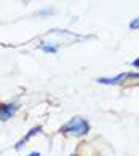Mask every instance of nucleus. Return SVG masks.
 <instances>
[{
  "mask_svg": "<svg viewBox=\"0 0 139 156\" xmlns=\"http://www.w3.org/2000/svg\"><path fill=\"white\" fill-rule=\"evenodd\" d=\"M61 132L72 134V136H75V137L86 136V134L90 132V123L82 116H74L61 127Z\"/></svg>",
  "mask_w": 139,
  "mask_h": 156,
  "instance_id": "f257e3e1",
  "label": "nucleus"
},
{
  "mask_svg": "<svg viewBox=\"0 0 139 156\" xmlns=\"http://www.w3.org/2000/svg\"><path fill=\"white\" fill-rule=\"evenodd\" d=\"M18 108V104H2L0 105V121H8V119L15 115Z\"/></svg>",
  "mask_w": 139,
  "mask_h": 156,
  "instance_id": "f03ea898",
  "label": "nucleus"
},
{
  "mask_svg": "<svg viewBox=\"0 0 139 156\" xmlns=\"http://www.w3.org/2000/svg\"><path fill=\"white\" fill-rule=\"evenodd\" d=\"M128 78H130V72H123V73L112 76V78H96L94 81L99 83V84H120L122 81L128 80Z\"/></svg>",
  "mask_w": 139,
  "mask_h": 156,
  "instance_id": "7ed1b4c3",
  "label": "nucleus"
},
{
  "mask_svg": "<svg viewBox=\"0 0 139 156\" xmlns=\"http://www.w3.org/2000/svg\"><path fill=\"white\" fill-rule=\"evenodd\" d=\"M40 131H42V126H37V127H32V129H31L29 132H27V136H26L24 139H21V140L18 142V144H16V147H15V148H16V150H21V148H23V145L26 144V142L29 140V139H32L34 136H37V134H38Z\"/></svg>",
  "mask_w": 139,
  "mask_h": 156,
  "instance_id": "20e7f679",
  "label": "nucleus"
},
{
  "mask_svg": "<svg viewBox=\"0 0 139 156\" xmlns=\"http://www.w3.org/2000/svg\"><path fill=\"white\" fill-rule=\"evenodd\" d=\"M38 49H42L43 53L54 54V53H58L59 46H58V45H53V43H42V45H38Z\"/></svg>",
  "mask_w": 139,
  "mask_h": 156,
  "instance_id": "39448f33",
  "label": "nucleus"
},
{
  "mask_svg": "<svg viewBox=\"0 0 139 156\" xmlns=\"http://www.w3.org/2000/svg\"><path fill=\"white\" fill-rule=\"evenodd\" d=\"M130 29H131V30H137V29H139V16L134 18V19L130 23Z\"/></svg>",
  "mask_w": 139,
  "mask_h": 156,
  "instance_id": "423d86ee",
  "label": "nucleus"
},
{
  "mask_svg": "<svg viewBox=\"0 0 139 156\" xmlns=\"http://www.w3.org/2000/svg\"><path fill=\"white\" fill-rule=\"evenodd\" d=\"M131 66H133L134 69H139V58H137V59H134L133 62H131Z\"/></svg>",
  "mask_w": 139,
  "mask_h": 156,
  "instance_id": "0eeeda50",
  "label": "nucleus"
},
{
  "mask_svg": "<svg viewBox=\"0 0 139 156\" xmlns=\"http://www.w3.org/2000/svg\"><path fill=\"white\" fill-rule=\"evenodd\" d=\"M27 156H40V153L38 151H32L31 154H27Z\"/></svg>",
  "mask_w": 139,
  "mask_h": 156,
  "instance_id": "6e6552de",
  "label": "nucleus"
},
{
  "mask_svg": "<svg viewBox=\"0 0 139 156\" xmlns=\"http://www.w3.org/2000/svg\"><path fill=\"white\" fill-rule=\"evenodd\" d=\"M71 156H77V154H71Z\"/></svg>",
  "mask_w": 139,
  "mask_h": 156,
  "instance_id": "1a4fd4ad",
  "label": "nucleus"
}]
</instances>
